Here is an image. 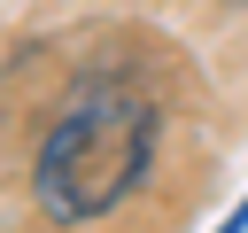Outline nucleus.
<instances>
[{"instance_id":"f257e3e1","label":"nucleus","mask_w":248,"mask_h":233,"mask_svg":"<svg viewBox=\"0 0 248 233\" xmlns=\"http://www.w3.org/2000/svg\"><path fill=\"white\" fill-rule=\"evenodd\" d=\"M186 140V78L155 39H78L39 85L8 186V233H178L194 210Z\"/></svg>"},{"instance_id":"f03ea898","label":"nucleus","mask_w":248,"mask_h":233,"mask_svg":"<svg viewBox=\"0 0 248 233\" xmlns=\"http://www.w3.org/2000/svg\"><path fill=\"white\" fill-rule=\"evenodd\" d=\"M217 233H248V194H240V202H232V210L217 217Z\"/></svg>"}]
</instances>
